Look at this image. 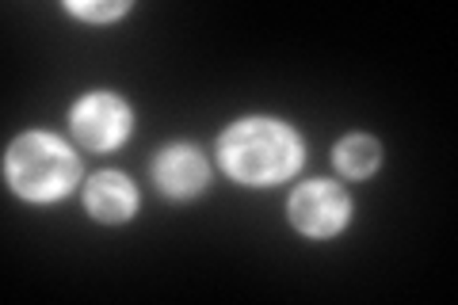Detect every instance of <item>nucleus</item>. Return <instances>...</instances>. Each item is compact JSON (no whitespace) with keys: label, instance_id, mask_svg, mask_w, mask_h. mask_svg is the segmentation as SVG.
Listing matches in <instances>:
<instances>
[{"label":"nucleus","instance_id":"1","mask_svg":"<svg viewBox=\"0 0 458 305\" xmlns=\"http://www.w3.org/2000/svg\"><path fill=\"white\" fill-rule=\"evenodd\" d=\"M222 168L237 183H279L302 165V141L279 119H241L218 141Z\"/></svg>","mask_w":458,"mask_h":305},{"label":"nucleus","instance_id":"2","mask_svg":"<svg viewBox=\"0 0 458 305\" xmlns=\"http://www.w3.org/2000/svg\"><path fill=\"white\" fill-rule=\"evenodd\" d=\"M77 153L54 134H23L8 149V183L27 199H57L77 183Z\"/></svg>","mask_w":458,"mask_h":305},{"label":"nucleus","instance_id":"3","mask_svg":"<svg viewBox=\"0 0 458 305\" xmlns=\"http://www.w3.org/2000/svg\"><path fill=\"white\" fill-rule=\"evenodd\" d=\"M126 130H131V107L111 92H89L73 107V134L84 149L107 153L126 138Z\"/></svg>","mask_w":458,"mask_h":305},{"label":"nucleus","instance_id":"4","mask_svg":"<svg viewBox=\"0 0 458 305\" xmlns=\"http://www.w3.org/2000/svg\"><path fill=\"white\" fill-rule=\"evenodd\" d=\"M348 195L328 180H310L291 195V222L310 237H333L348 222Z\"/></svg>","mask_w":458,"mask_h":305},{"label":"nucleus","instance_id":"5","mask_svg":"<svg viewBox=\"0 0 458 305\" xmlns=\"http://www.w3.org/2000/svg\"><path fill=\"white\" fill-rule=\"evenodd\" d=\"M153 176L161 183L165 195H176V199H188L195 191L207 187V176L210 168L203 161V153L191 149V145H172L161 157L153 161Z\"/></svg>","mask_w":458,"mask_h":305},{"label":"nucleus","instance_id":"6","mask_svg":"<svg viewBox=\"0 0 458 305\" xmlns=\"http://www.w3.org/2000/svg\"><path fill=\"white\" fill-rule=\"evenodd\" d=\"M84 207L99 222H126L138 207V191L123 172H99L84 191Z\"/></svg>","mask_w":458,"mask_h":305},{"label":"nucleus","instance_id":"7","mask_svg":"<svg viewBox=\"0 0 458 305\" xmlns=\"http://www.w3.org/2000/svg\"><path fill=\"white\" fill-rule=\"evenodd\" d=\"M378 161H382V149H378V141L367 134H352L336 145V168L352 180L370 176V172L378 168Z\"/></svg>","mask_w":458,"mask_h":305},{"label":"nucleus","instance_id":"8","mask_svg":"<svg viewBox=\"0 0 458 305\" xmlns=\"http://www.w3.org/2000/svg\"><path fill=\"white\" fill-rule=\"evenodd\" d=\"M69 12L84 20H114L126 12V4H69Z\"/></svg>","mask_w":458,"mask_h":305}]
</instances>
